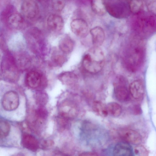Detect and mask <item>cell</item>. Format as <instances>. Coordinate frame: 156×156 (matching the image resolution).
<instances>
[{
    "mask_svg": "<svg viewBox=\"0 0 156 156\" xmlns=\"http://www.w3.org/2000/svg\"><path fill=\"white\" fill-rule=\"evenodd\" d=\"M104 53L98 47H92L84 55L82 65L85 70L91 74H96L102 69L105 63Z\"/></svg>",
    "mask_w": 156,
    "mask_h": 156,
    "instance_id": "6da1fadb",
    "label": "cell"
},
{
    "mask_svg": "<svg viewBox=\"0 0 156 156\" xmlns=\"http://www.w3.org/2000/svg\"><path fill=\"white\" fill-rule=\"evenodd\" d=\"M1 75L5 79L12 81L18 79V69L12 57L6 55L3 58L1 66Z\"/></svg>",
    "mask_w": 156,
    "mask_h": 156,
    "instance_id": "7a4b0ae2",
    "label": "cell"
},
{
    "mask_svg": "<svg viewBox=\"0 0 156 156\" xmlns=\"http://www.w3.org/2000/svg\"><path fill=\"white\" fill-rule=\"evenodd\" d=\"M3 108L11 111L16 109L19 105V97L18 93L13 90L9 91L3 95L2 100Z\"/></svg>",
    "mask_w": 156,
    "mask_h": 156,
    "instance_id": "3957f363",
    "label": "cell"
},
{
    "mask_svg": "<svg viewBox=\"0 0 156 156\" xmlns=\"http://www.w3.org/2000/svg\"><path fill=\"white\" fill-rule=\"evenodd\" d=\"M20 10L23 16L32 20L38 15L39 7L37 3L34 0H24L22 3Z\"/></svg>",
    "mask_w": 156,
    "mask_h": 156,
    "instance_id": "277c9868",
    "label": "cell"
},
{
    "mask_svg": "<svg viewBox=\"0 0 156 156\" xmlns=\"http://www.w3.org/2000/svg\"><path fill=\"white\" fill-rule=\"evenodd\" d=\"M105 5L107 12L112 16L117 18L126 16L130 11L128 2L127 3L118 2Z\"/></svg>",
    "mask_w": 156,
    "mask_h": 156,
    "instance_id": "5b68a950",
    "label": "cell"
},
{
    "mask_svg": "<svg viewBox=\"0 0 156 156\" xmlns=\"http://www.w3.org/2000/svg\"><path fill=\"white\" fill-rule=\"evenodd\" d=\"M126 82L124 78L120 76L114 84L115 97L118 101L121 102L126 101L129 98V91L126 86Z\"/></svg>",
    "mask_w": 156,
    "mask_h": 156,
    "instance_id": "8992f818",
    "label": "cell"
},
{
    "mask_svg": "<svg viewBox=\"0 0 156 156\" xmlns=\"http://www.w3.org/2000/svg\"><path fill=\"white\" fill-rule=\"evenodd\" d=\"M27 36L29 43H32L31 45H35V51L37 45V51L41 50L44 45V39L42 34L38 29L35 27L30 28L27 32Z\"/></svg>",
    "mask_w": 156,
    "mask_h": 156,
    "instance_id": "52a82bcc",
    "label": "cell"
},
{
    "mask_svg": "<svg viewBox=\"0 0 156 156\" xmlns=\"http://www.w3.org/2000/svg\"><path fill=\"white\" fill-rule=\"evenodd\" d=\"M70 27L72 32L78 37H84L88 34V24L86 21L83 19H73L70 23Z\"/></svg>",
    "mask_w": 156,
    "mask_h": 156,
    "instance_id": "ba28073f",
    "label": "cell"
},
{
    "mask_svg": "<svg viewBox=\"0 0 156 156\" xmlns=\"http://www.w3.org/2000/svg\"><path fill=\"white\" fill-rule=\"evenodd\" d=\"M22 15L14 11L2 18L9 26L11 28L16 29H20L24 25V20Z\"/></svg>",
    "mask_w": 156,
    "mask_h": 156,
    "instance_id": "9c48e42d",
    "label": "cell"
},
{
    "mask_svg": "<svg viewBox=\"0 0 156 156\" xmlns=\"http://www.w3.org/2000/svg\"><path fill=\"white\" fill-rule=\"evenodd\" d=\"M119 134L121 138L127 143L137 144L140 143L142 141L140 134L132 129H122L119 131Z\"/></svg>",
    "mask_w": 156,
    "mask_h": 156,
    "instance_id": "30bf717a",
    "label": "cell"
},
{
    "mask_svg": "<svg viewBox=\"0 0 156 156\" xmlns=\"http://www.w3.org/2000/svg\"><path fill=\"white\" fill-rule=\"evenodd\" d=\"M47 26L49 29L54 32L61 31L63 28L64 21L62 17L55 14L50 15L47 20Z\"/></svg>",
    "mask_w": 156,
    "mask_h": 156,
    "instance_id": "8fae6325",
    "label": "cell"
},
{
    "mask_svg": "<svg viewBox=\"0 0 156 156\" xmlns=\"http://www.w3.org/2000/svg\"><path fill=\"white\" fill-rule=\"evenodd\" d=\"M21 142L24 147L32 151H36L39 147V143L37 139L34 136L29 134H23Z\"/></svg>",
    "mask_w": 156,
    "mask_h": 156,
    "instance_id": "7c38bea8",
    "label": "cell"
},
{
    "mask_svg": "<svg viewBox=\"0 0 156 156\" xmlns=\"http://www.w3.org/2000/svg\"><path fill=\"white\" fill-rule=\"evenodd\" d=\"M42 76L41 74L36 71H31L28 73L25 77L27 85L31 88H36L41 84Z\"/></svg>",
    "mask_w": 156,
    "mask_h": 156,
    "instance_id": "4fadbf2b",
    "label": "cell"
},
{
    "mask_svg": "<svg viewBox=\"0 0 156 156\" xmlns=\"http://www.w3.org/2000/svg\"><path fill=\"white\" fill-rule=\"evenodd\" d=\"M90 32L94 46L99 47L101 45L105 37V33L103 28L99 26H96L91 29Z\"/></svg>",
    "mask_w": 156,
    "mask_h": 156,
    "instance_id": "5bb4252c",
    "label": "cell"
},
{
    "mask_svg": "<svg viewBox=\"0 0 156 156\" xmlns=\"http://www.w3.org/2000/svg\"><path fill=\"white\" fill-rule=\"evenodd\" d=\"M129 91L134 98L136 99H141L143 97L144 93L143 85L140 80H135L130 84Z\"/></svg>",
    "mask_w": 156,
    "mask_h": 156,
    "instance_id": "9a60e30c",
    "label": "cell"
},
{
    "mask_svg": "<svg viewBox=\"0 0 156 156\" xmlns=\"http://www.w3.org/2000/svg\"><path fill=\"white\" fill-rule=\"evenodd\" d=\"M133 151L131 146L127 143L120 142L115 146L113 150V155L118 156L132 155Z\"/></svg>",
    "mask_w": 156,
    "mask_h": 156,
    "instance_id": "2e32d148",
    "label": "cell"
},
{
    "mask_svg": "<svg viewBox=\"0 0 156 156\" xmlns=\"http://www.w3.org/2000/svg\"><path fill=\"white\" fill-rule=\"evenodd\" d=\"M74 46L73 40L68 36H66L62 38L59 43L60 49L66 54L71 53L73 50Z\"/></svg>",
    "mask_w": 156,
    "mask_h": 156,
    "instance_id": "e0dca14e",
    "label": "cell"
},
{
    "mask_svg": "<svg viewBox=\"0 0 156 156\" xmlns=\"http://www.w3.org/2000/svg\"><path fill=\"white\" fill-rule=\"evenodd\" d=\"M58 78L63 83L67 85H71L75 83L78 79L76 74L69 71L60 73L58 76Z\"/></svg>",
    "mask_w": 156,
    "mask_h": 156,
    "instance_id": "ac0fdd59",
    "label": "cell"
},
{
    "mask_svg": "<svg viewBox=\"0 0 156 156\" xmlns=\"http://www.w3.org/2000/svg\"><path fill=\"white\" fill-rule=\"evenodd\" d=\"M91 7L94 12L102 16L107 12L106 5L103 0H91Z\"/></svg>",
    "mask_w": 156,
    "mask_h": 156,
    "instance_id": "d6986e66",
    "label": "cell"
},
{
    "mask_svg": "<svg viewBox=\"0 0 156 156\" xmlns=\"http://www.w3.org/2000/svg\"><path fill=\"white\" fill-rule=\"evenodd\" d=\"M92 108L95 113L100 116L106 117L108 115L107 105L101 101H96L94 102Z\"/></svg>",
    "mask_w": 156,
    "mask_h": 156,
    "instance_id": "ffe728a7",
    "label": "cell"
},
{
    "mask_svg": "<svg viewBox=\"0 0 156 156\" xmlns=\"http://www.w3.org/2000/svg\"><path fill=\"white\" fill-rule=\"evenodd\" d=\"M106 105L108 114L113 117H117L121 114L122 110L121 107L117 103L111 102Z\"/></svg>",
    "mask_w": 156,
    "mask_h": 156,
    "instance_id": "44dd1931",
    "label": "cell"
},
{
    "mask_svg": "<svg viewBox=\"0 0 156 156\" xmlns=\"http://www.w3.org/2000/svg\"><path fill=\"white\" fill-rule=\"evenodd\" d=\"M9 123L4 119H0V136L1 140L3 139L9 135L10 129Z\"/></svg>",
    "mask_w": 156,
    "mask_h": 156,
    "instance_id": "7402d4cb",
    "label": "cell"
},
{
    "mask_svg": "<svg viewBox=\"0 0 156 156\" xmlns=\"http://www.w3.org/2000/svg\"><path fill=\"white\" fill-rule=\"evenodd\" d=\"M51 60L54 64L58 66H61L66 62L67 59L64 55L56 54L52 55Z\"/></svg>",
    "mask_w": 156,
    "mask_h": 156,
    "instance_id": "603a6c76",
    "label": "cell"
},
{
    "mask_svg": "<svg viewBox=\"0 0 156 156\" xmlns=\"http://www.w3.org/2000/svg\"><path fill=\"white\" fill-rule=\"evenodd\" d=\"M52 7L57 11H61L64 7V0H51Z\"/></svg>",
    "mask_w": 156,
    "mask_h": 156,
    "instance_id": "cb8c5ba5",
    "label": "cell"
},
{
    "mask_svg": "<svg viewBox=\"0 0 156 156\" xmlns=\"http://www.w3.org/2000/svg\"><path fill=\"white\" fill-rule=\"evenodd\" d=\"M134 152L137 156H146L148 155V151L143 146L139 145L136 147L134 149Z\"/></svg>",
    "mask_w": 156,
    "mask_h": 156,
    "instance_id": "d4e9b609",
    "label": "cell"
},
{
    "mask_svg": "<svg viewBox=\"0 0 156 156\" xmlns=\"http://www.w3.org/2000/svg\"><path fill=\"white\" fill-rule=\"evenodd\" d=\"M35 114L37 117L42 119H45L48 115L47 111L42 107L40 108L37 109L36 111Z\"/></svg>",
    "mask_w": 156,
    "mask_h": 156,
    "instance_id": "484cf974",
    "label": "cell"
},
{
    "mask_svg": "<svg viewBox=\"0 0 156 156\" xmlns=\"http://www.w3.org/2000/svg\"><path fill=\"white\" fill-rule=\"evenodd\" d=\"M36 95V98L38 103H40L41 105L44 104L47 100L46 95L43 93L39 92Z\"/></svg>",
    "mask_w": 156,
    "mask_h": 156,
    "instance_id": "4316f807",
    "label": "cell"
},
{
    "mask_svg": "<svg viewBox=\"0 0 156 156\" xmlns=\"http://www.w3.org/2000/svg\"><path fill=\"white\" fill-rule=\"evenodd\" d=\"M133 111L134 114L138 115L141 113V109L140 106L138 105H135L133 108Z\"/></svg>",
    "mask_w": 156,
    "mask_h": 156,
    "instance_id": "83f0119b",
    "label": "cell"
},
{
    "mask_svg": "<svg viewBox=\"0 0 156 156\" xmlns=\"http://www.w3.org/2000/svg\"><path fill=\"white\" fill-rule=\"evenodd\" d=\"M80 156H97L98 154L96 153L91 152H86L82 153L79 154Z\"/></svg>",
    "mask_w": 156,
    "mask_h": 156,
    "instance_id": "f1b7e54d",
    "label": "cell"
},
{
    "mask_svg": "<svg viewBox=\"0 0 156 156\" xmlns=\"http://www.w3.org/2000/svg\"><path fill=\"white\" fill-rule=\"evenodd\" d=\"M37 1H38L39 2H47L49 0H37Z\"/></svg>",
    "mask_w": 156,
    "mask_h": 156,
    "instance_id": "f546056e",
    "label": "cell"
}]
</instances>
